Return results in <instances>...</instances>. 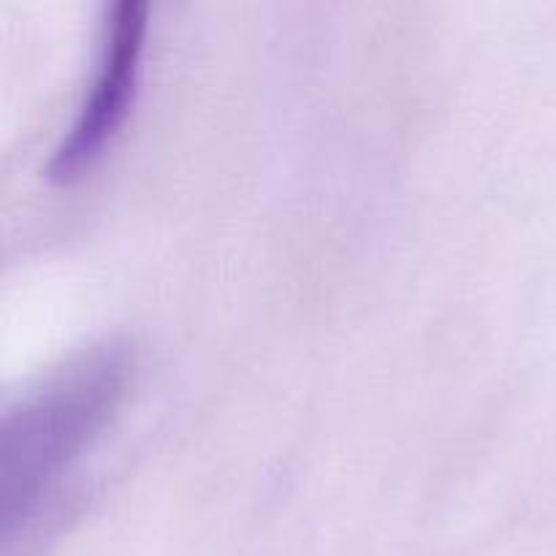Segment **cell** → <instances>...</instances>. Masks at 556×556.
I'll return each instance as SVG.
<instances>
[{
  "mask_svg": "<svg viewBox=\"0 0 556 556\" xmlns=\"http://www.w3.org/2000/svg\"><path fill=\"white\" fill-rule=\"evenodd\" d=\"M134 348L103 337L33 380L0 424V538L3 554L25 546L63 494L65 481L123 407Z\"/></svg>",
  "mask_w": 556,
  "mask_h": 556,
  "instance_id": "1",
  "label": "cell"
},
{
  "mask_svg": "<svg viewBox=\"0 0 556 556\" xmlns=\"http://www.w3.org/2000/svg\"><path fill=\"white\" fill-rule=\"evenodd\" d=\"M147 14L150 5L144 0H117L109 5L90 90L43 168L52 182H74L87 168L96 166L134 112L141 81Z\"/></svg>",
  "mask_w": 556,
  "mask_h": 556,
  "instance_id": "2",
  "label": "cell"
}]
</instances>
